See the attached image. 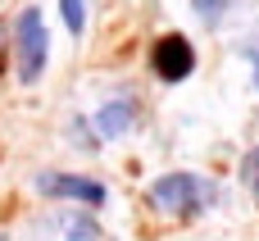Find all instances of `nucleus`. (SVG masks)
Returning <instances> with one entry per match:
<instances>
[{"instance_id": "f257e3e1", "label": "nucleus", "mask_w": 259, "mask_h": 241, "mask_svg": "<svg viewBox=\"0 0 259 241\" xmlns=\"http://www.w3.org/2000/svg\"><path fill=\"white\" fill-rule=\"evenodd\" d=\"M219 200V187L200 173H164L150 182V205L173 219H196Z\"/></svg>"}, {"instance_id": "f03ea898", "label": "nucleus", "mask_w": 259, "mask_h": 241, "mask_svg": "<svg viewBox=\"0 0 259 241\" xmlns=\"http://www.w3.org/2000/svg\"><path fill=\"white\" fill-rule=\"evenodd\" d=\"M46 50H50V36H46V18L41 9H23L18 23H14V59H18V82L32 87L41 73H46Z\"/></svg>"}, {"instance_id": "7ed1b4c3", "label": "nucleus", "mask_w": 259, "mask_h": 241, "mask_svg": "<svg viewBox=\"0 0 259 241\" xmlns=\"http://www.w3.org/2000/svg\"><path fill=\"white\" fill-rule=\"evenodd\" d=\"M150 64H155V73H159L164 82H187L191 68H196V50H191V41H187L182 32H168V36L155 41Z\"/></svg>"}, {"instance_id": "20e7f679", "label": "nucleus", "mask_w": 259, "mask_h": 241, "mask_svg": "<svg viewBox=\"0 0 259 241\" xmlns=\"http://www.w3.org/2000/svg\"><path fill=\"white\" fill-rule=\"evenodd\" d=\"M36 191H41V196H55V200L105 205V187H100L96 178H77V173H41V178H36Z\"/></svg>"}, {"instance_id": "39448f33", "label": "nucleus", "mask_w": 259, "mask_h": 241, "mask_svg": "<svg viewBox=\"0 0 259 241\" xmlns=\"http://www.w3.org/2000/svg\"><path fill=\"white\" fill-rule=\"evenodd\" d=\"M132 123H137V100H132V96H118V100L100 105V114H96V132H100L105 141L132 132Z\"/></svg>"}, {"instance_id": "423d86ee", "label": "nucleus", "mask_w": 259, "mask_h": 241, "mask_svg": "<svg viewBox=\"0 0 259 241\" xmlns=\"http://www.w3.org/2000/svg\"><path fill=\"white\" fill-rule=\"evenodd\" d=\"M237 5H241V0H191V9L200 14V23H205V27H219Z\"/></svg>"}, {"instance_id": "0eeeda50", "label": "nucleus", "mask_w": 259, "mask_h": 241, "mask_svg": "<svg viewBox=\"0 0 259 241\" xmlns=\"http://www.w3.org/2000/svg\"><path fill=\"white\" fill-rule=\"evenodd\" d=\"M64 232H68V241H96V237H100L96 219H87V214H73V219L64 223Z\"/></svg>"}, {"instance_id": "6e6552de", "label": "nucleus", "mask_w": 259, "mask_h": 241, "mask_svg": "<svg viewBox=\"0 0 259 241\" xmlns=\"http://www.w3.org/2000/svg\"><path fill=\"white\" fill-rule=\"evenodd\" d=\"M59 14H64V27H68L73 36H82V27H87V9H82V0H59Z\"/></svg>"}, {"instance_id": "1a4fd4ad", "label": "nucleus", "mask_w": 259, "mask_h": 241, "mask_svg": "<svg viewBox=\"0 0 259 241\" xmlns=\"http://www.w3.org/2000/svg\"><path fill=\"white\" fill-rule=\"evenodd\" d=\"M241 178H246V187H250V191L259 196V146L250 150V155H246V164H241Z\"/></svg>"}, {"instance_id": "9d476101", "label": "nucleus", "mask_w": 259, "mask_h": 241, "mask_svg": "<svg viewBox=\"0 0 259 241\" xmlns=\"http://www.w3.org/2000/svg\"><path fill=\"white\" fill-rule=\"evenodd\" d=\"M241 55H246V59L255 64V87H259V23H255V32H250V36L241 41Z\"/></svg>"}, {"instance_id": "9b49d317", "label": "nucleus", "mask_w": 259, "mask_h": 241, "mask_svg": "<svg viewBox=\"0 0 259 241\" xmlns=\"http://www.w3.org/2000/svg\"><path fill=\"white\" fill-rule=\"evenodd\" d=\"M0 241H5V232H0Z\"/></svg>"}]
</instances>
